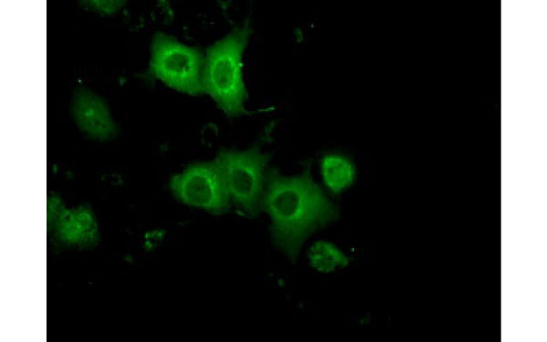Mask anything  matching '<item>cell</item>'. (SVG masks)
I'll use <instances>...</instances> for the list:
<instances>
[{"instance_id": "6da1fadb", "label": "cell", "mask_w": 547, "mask_h": 342, "mask_svg": "<svg viewBox=\"0 0 547 342\" xmlns=\"http://www.w3.org/2000/svg\"><path fill=\"white\" fill-rule=\"evenodd\" d=\"M262 206L271 218L274 243L291 261L313 232L337 217L336 208L314 181L309 168L293 177L271 171Z\"/></svg>"}, {"instance_id": "7a4b0ae2", "label": "cell", "mask_w": 547, "mask_h": 342, "mask_svg": "<svg viewBox=\"0 0 547 342\" xmlns=\"http://www.w3.org/2000/svg\"><path fill=\"white\" fill-rule=\"evenodd\" d=\"M251 31L246 22L208 47L206 53L204 92L230 117L247 113L242 57Z\"/></svg>"}, {"instance_id": "3957f363", "label": "cell", "mask_w": 547, "mask_h": 342, "mask_svg": "<svg viewBox=\"0 0 547 342\" xmlns=\"http://www.w3.org/2000/svg\"><path fill=\"white\" fill-rule=\"evenodd\" d=\"M205 57L196 47L158 32L150 44L149 72L170 88L190 95L204 92Z\"/></svg>"}, {"instance_id": "277c9868", "label": "cell", "mask_w": 547, "mask_h": 342, "mask_svg": "<svg viewBox=\"0 0 547 342\" xmlns=\"http://www.w3.org/2000/svg\"><path fill=\"white\" fill-rule=\"evenodd\" d=\"M217 161L230 199L244 213L257 214L265 188L269 156L253 147L244 151L222 150Z\"/></svg>"}, {"instance_id": "5b68a950", "label": "cell", "mask_w": 547, "mask_h": 342, "mask_svg": "<svg viewBox=\"0 0 547 342\" xmlns=\"http://www.w3.org/2000/svg\"><path fill=\"white\" fill-rule=\"evenodd\" d=\"M170 188L180 202L215 214L227 211L230 197L217 159L188 166L170 181Z\"/></svg>"}, {"instance_id": "8992f818", "label": "cell", "mask_w": 547, "mask_h": 342, "mask_svg": "<svg viewBox=\"0 0 547 342\" xmlns=\"http://www.w3.org/2000/svg\"><path fill=\"white\" fill-rule=\"evenodd\" d=\"M47 223L52 236L63 245L86 248L98 241V227L88 207L67 209L53 196L48 199Z\"/></svg>"}, {"instance_id": "52a82bcc", "label": "cell", "mask_w": 547, "mask_h": 342, "mask_svg": "<svg viewBox=\"0 0 547 342\" xmlns=\"http://www.w3.org/2000/svg\"><path fill=\"white\" fill-rule=\"evenodd\" d=\"M76 124L88 137L107 140L117 132L116 124L106 102L88 90L76 93L71 106Z\"/></svg>"}, {"instance_id": "ba28073f", "label": "cell", "mask_w": 547, "mask_h": 342, "mask_svg": "<svg viewBox=\"0 0 547 342\" xmlns=\"http://www.w3.org/2000/svg\"><path fill=\"white\" fill-rule=\"evenodd\" d=\"M321 171L325 186L334 193L349 187L356 176L354 164L347 158L337 154L323 158Z\"/></svg>"}, {"instance_id": "9c48e42d", "label": "cell", "mask_w": 547, "mask_h": 342, "mask_svg": "<svg viewBox=\"0 0 547 342\" xmlns=\"http://www.w3.org/2000/svg\"><path fill=\"white\" fill-rule=\"evenodd\" d=\"M311 265L324 273L332 272L348 264V257L334 244L327 242L315 243L309 251Z\"/></svg>"}, {"instance_id": "30bf717a", "label": "cell", "mask_w": 547, "mask_h": 342, "mask_svg": "<svg viewBox=\"0 0 547 342\" xmlns=\"http://www.w3.org/2000/svg\"><path fill=\"white\" fill-rule=\"evenodd\" d=\"M124 5L123 1H90L88 5L97 11L112 14Z\"/></svg>"}]
</instances>
